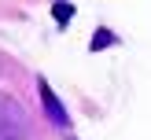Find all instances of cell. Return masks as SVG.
I'll return each mask as SVG.
<instances>
[{"instance_id": "7a4b0ae2", "label": "cell", "mask_w": 151, "mask_h": 140, "mask_svg": "<svg viewBox=\"0 0 151 140\" xmlns=\"http://www.w3.org/2000/svg\"><path fill=\"white\" fill-rule=\"evenodd\" d=\"M37 88H41V103H44V114H48L52 122L59 125V129H66V125H70V114H66V107L59 103V96L52 92V85H48L44 78H37Z\"/></svg>"}, {"instance_id": "6da1fadb", "label": "cell", "mask_w": 151, "mask_h": 140, "mask_svg": "<svg viewBox=\"0 0 151 140\" xmlns=\"http://www.w3.org/2000/svg\"><path fill=\"white\" fill-rule=\"evenodd\" d=\"M0 140H29V118L11 96L0 92Z\"/></svg>"}, {"instance_id": "3957f363", "label": "cell", "mask_w": 151, "mask_h": 140, "mask_svg": "<svg viewBox=\"0 0 151 140\" xmlns=\"http://www.w3.org/2000/svg\"><path fill=\"white\" fill-rule=\"evenodd\" d=\"M52 15H55V22H59V26H66V22L74 19V7L66 4V0H55V7H52Z\"/></svg>"}, {"instance_id": "277c9868", "label": "cell", "mask_w": 151, "mask_h": 140, "mask_svg": "<svg viewBox=\"0 0 151 140\" xmlns=\"http://www.w3.org/2000/svg\"><path fill=\"white\" fill-rule=\"evenodd\" d=\"M107 44H114V33H111L107 26H100V29H96V37H92V52H103Z\"/></svg>"}]
</instances>
